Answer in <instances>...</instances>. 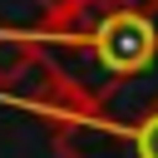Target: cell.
I'll use <instances>...</instances> for the list:
<instances>
[{"instance_id":"1","label":"cell","mask_w":158,"mask_h":158,"mask_svg":"<svg viewBox=\"0 0 158 158\" xmlns=\"http://www.w3.org/2000/svg\"><path fill=\"white\" fill-rule=\"evenodd\" d=\"M35 40L99 118H133L158 99V25L143 10L94 0V10L69 30H35Z\"/></svg>"},{"instance_id":"2","label":"cell","mask_w":158,"mask_h":158,"mask_svg":"<svg viewBox=\"0 0 158 158\" xmlns=\"http://www.w3.org/2000/svg\"><path fill=\"white\" fill-rule=\"evenodd\" d=\"M54 153L59 158H158V99L133 118L79 114L69 123H54Z\"/></svg>"},{"instance_id":"3","label":"cell","mask_w":158,"mask_h":158,"mask_svg":"<svg viewBox=\"0 0 158 158\" xmlns=\"http://www.w3.org/2000/svg\"><path fill=\"white\" fill-rule=\"evenodd\" d=\"M40 64H44V49H40L35 30L0 25V94H15L20 84H30Z\"/></svg>"},{"instance_id":"4","label":"cell","mask_w":158,"mask_h":158,"mask_svg":"<svg viewBox=\"0 0 158 158\" xmlns=\"http://www.w3.org/2000/svg\"><path fill=\"white\" fill-rule=\"evenodd\" d=\"M114 5H128V10H143V15H158V0H114Z\"/></svg>"},{"instance_id":"5","label":"cell","mask_w":158,"mask_h":158,"mask_svg":"<svg viewBox=\"0 0 158 158\" xmlns=\"http://www.w3.org/2000/svg\"><path fill=\"white\" fill-rule=\"evenodd\" d=\"M153 25H158V15H153Z\"/></svg>"}]
</instances>
